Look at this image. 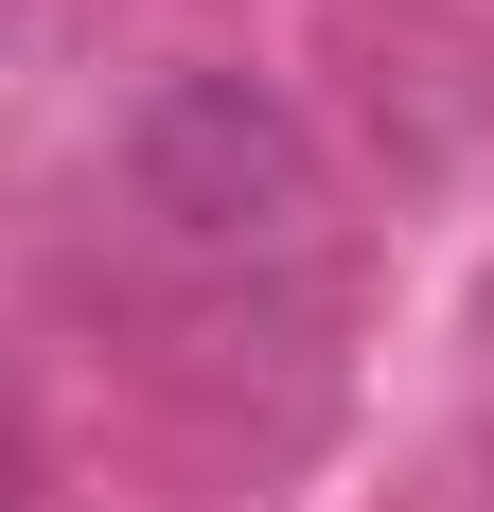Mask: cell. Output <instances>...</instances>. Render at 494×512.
I'll return each instance as SVG.
<instances>
[{
  "label": "cell",
  "instance_id": "6da1fadb",
  "mask_svg": "<svg viewBox=\"0 0 494 512\" xmlns=\"http://www.w3.org/2000/svg\"><path fill=\"white\" fill-rule=\"evenodd\" d=\"M124 195L159 212V248H195V265H283L318 230V124L265 71H159L124 106Z\"/></svg>",
  "mask_w": 494,
  "mask_h": 512
},
{
  "label": "cell",
  "instance_id": "7a4b0ae2",
  "mask_svg": "<svg viewBox=\"0 0 494 512\" xmlns=\"http://www.w3.org/2000/svg\"><path fill=\"white\" fill-rule=\"evenodd\" d=\"M0 512H36V460H18V442H0Z\"/></svg>",
  "mask_w": 494,
  "mask_h": 512
}]
</instances>
